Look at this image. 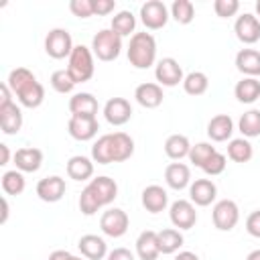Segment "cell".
Returning a JSON list of instances; mask_svg holds the SVG:
<instances>
[{
	"instance_id": "6da1fadb",
	"label": "cell",
	"mask_w": 260,
	"mask_h": 260,
	"mask_svg": "<svg viewBox=\"0 0 260 260\" xmlns=\"http://www.w3.org/2000/svg\"><path fill=\"white\" fill-rule=\"evenodd\" d=\"M118 197V183L106 175L95 177L79 195V211L83 215H93L98 209L110 205Z\"/></svg>"
},
{
	"instance_id": "7a4b0ae2",
	"label": "cell",
	"mask_w": 260,
	"mask_h": 260,
	"mask_svg": "<svg viewBox=\"0 0 260 260\" xmlns=\"http://www.w3.org/2000/svg\"><path fill=\"white\" fill-rule=\"evenodd\" d=\"M128 61L136 69H148L156 61V41L150 32H134L128 45Z\"/></svg>"
},
{
	"instance_id": "3957f363",
	"label": "cell",
	"mask_w": 260,
	"mask_h": 260,
	"mask_svg": "<svg viewBox=\"0 0 260 260\" xmlns=\"http://www.w3.org/2000/svg\"><path fill=\"white\" fill-rule=\"evenodd\" d=\"M67 71L71 73V77L75 79V83L89 81V79L93 77V71H95L91 49L85 47V45H75V47H73V53L69 55Z\"/></svg>"
},
{
	"instance_id": "277c9868",
	"label": "cell",
	"mask_w": 260,
	"mask_h": 260,
	"mask_svg": "<svg viewBox=\"0 0 260 260\" xmlns=\"http://www.w3.org/2000/svg\"><path fill=\"white\" fill-rule=\"evenodd\" d=\"M122 51V37L116 35L112 28H102L100 32L93 35L91 39V53L100 59V61H114L118 59Z\"/></svg>"
},
{
	"instance_id": "5b68a950",
	"label": "cell",
	"mask_w": 260,
	"mask_h": 260,
	"mask_svg": "<svg viewBox=\"0 0 260 260\" xmlns=\"http://www.w3.org/2000/svg\"><path fill=\"white\" fill-rule=\"evenodd\" d=\"M73 39L69 35V30L65 28H51L49 35L45 37V53L51 59H69V55L73 53Z\"/></svg>"
},
{
	"instance_id": "8992f818",
	"label": "cell",
	"mask_w": 260,
	"mask_h": 260,
	"mask_svg": "<svg viewBox=\"0 0 260 260\" xmlns=\"http://www.w3.org/2000/svg\"><path fill=\"white\" fill-rule=\"evenodd\" d=\"M211 219H213V225L219 230V232H230L238 225L240 221V209H238V203L232 201V199H219L213 209H211Z\"/></svg>"
},
{
	"instance_id": "52a82bcc",
	"label": "cell",
	"mask_w": 260,
	"mask_h": 260,
	"mask_svg": "<svg viewBox=\"0 0 260 260\" xmlns=\"http://www.w3.org/2000/svg\"><path fill=\"white\" fill-rule=\"evenodd\" d=\"M128 225H130L128 213L120 207L106 209L100 217V228L108 238H122L128 232Z\"/></svg>"
},
{
	"instance_id": "ba28073f",
	"label": "cell",
	"mask_w": 260,
	"mask_h": 260,
	"mask_svg": "<svg viewBox=\"0 0 260 260\" xmlns=\"http://www.w3.org/2000/svg\"><path fill=\"white\" fill-rule=\"evenodd\" d=\"M169 8L165 6V2H160V0H148V2H144L142 6H140V20H142V24L146 26V28H150V30H158V28H162L165 24H167V20H169Z\"/></svg>"
},
{
	"instance_id": "9c48e42d",
	"label": "cell",
	"mask_w": 260,
	"mask_h": 260,
	"mask_svg": "<svg viewBox=\"0 0 260 260\" xmlns=\"http://www.w3.org/2000/svg\"><path fill=\"white\" fill-rule=\"evenodd\" d=\"M154 77H156V81H158L160 87H162V85H165V87H175V85L183 83V79H185L183 67H181L179 61L173 59V57H165V59H160V61L156 63V67H154Z\"/></svg>"
},
{
	"instance_id": "30bf717a",
	"label": "cell",
	"mask_w": 260,
	"mask_h": 260,
	"mask_svg": "<svg viewBox=\"0 0 260 260\" xmlns=\"http://www.w3.org/2000/svg\"><path fill=\"white\" fill-rule=\"evenodd\" d=\"M169 217H171V223L179 230H191L197 221V211H195V205L187 199H177L175 203H171L169 207Z\"/></svg>"
},
{
	"instance_id": "8fae6325",
	"label": "cell",
	"mask_w": 260,
	"mask_h": 260,
	"mask_svg": "<svg viewBox=\"0 0 260 260\" xmlns=\"http://www.w3.org/2000/svg\"><path fill=\"white\" fill-rule=\"evenodd\" d=\"M234 32H236L238 41L244 43V45L258 43L260 41V20H258V16L252 14V12H244L242 16L236 18Z\"/></svg>"
},
{
	"instance_id": "7c38bea8",
	"label": "cell",
	"mask_w": 260,
	"mask_h": 260,
	"mask_svg": "<svg viewBox=\"0 0 260 260\" xmlns=\"http://www.w3.org/2000/svg\"><path fill=\"white\" fill-rule=\"evenodd\" d=\"M67 191V185H65V179L59 177V175H51V177H45L37 183V195L41 201L45 203H57L63 199Z\"/></svg>"
},
{
	"instance_id": "4fadbf2b",
	"label": "cell",
	"mask_w": 260,
	"mask_h": 260,
	"mask_svg": "<svg viewBox=\"0 0 260 260\" xmlns=\"http://www.w3.org/2000/svg\"><path fill=\"white\" fill-rule=\"evenodd\" d=\"M104 118L112 126H122L132 118V106L126 98H110L104 106Z\"/></svg>"
},
{
	"instance_id": "5bb4252c",
	"label": "cell",
	"mask_w": 260,
	"mask_h": 260,
	"mask_svg": "<svg viewBox=\"0 0 260 260\" xmlns=\"http://www.w3.org/2000/svg\"><path fill=\"white\" fill-rule=\"evenodd\" d=\"M67 130L71 134V138L79 140V142H87L91 140L98 130H100V124H98V118H89V116H71L69 118V124H67Z\"/></svg>"
},
{
	"instance_id": "9a60e30c",
	"label": "cell",
	"mask_w": 260,
	"mask_h": 260,
	"mask_svg": "<svg viewBox=\"0 0 260 260\" xmlns=\"http://www.w3.org/2000/svg\"><path fill=\"white\" fill-rule=\"evenodd\" d=\"M189 197H191V203L193 205H199V207H207L215 201L217 197V187L211 179H195L191 185H189Z\"/></svg>"
},
{
	"instance_id": "2e32d148",
	"label": "cell",
	"mask_w": 260,
	"mask_h": 260,
	"mask_svg": "<svg viewBox=\"0 0 260 260\" xmlns=\"http://www.w3.org/2000/svg\"><path fill=\"white\" fill-rule=\"evenodd\" d=\"M77 248L81 252L83 258L87 260H102L108 256V244L102 236H95V234H85L79 238L77 242Z\"/></svg>"
},
{
	"instance_id": "e0dca14e",
	"label": "cell",
	"mask_w": 260,
	"mask_h": 260,
	"mask_svg": "<svg viewBox=\"0 0 260 260\" xmlns=\"http://www.w3.org/2000/svg\"><path fill=\"white\" fill-rule=\"evenodd\" d=\"M134 98L136 102L146 108V110H152V108H158L162 104V87L158 83H152V81H146V83H140L136 89H134Z\"/></svg>"
},
{
	"instance_id": "ac0fdd59",
	"label": "cell",
	"mask_w": 260,
	"mask_h": 260,
	"mask_svg": "<svg viewBox=\"0 0 260 260\" xmlns=\"http://www.w3.org/2000/svg\"><path fill=\"white\" fill-rule=\"evenodd\" d=\"M14 165L20 173H35L43 165V152L35 146H24L14 152Z\"/></svg>"
},
{
	"instance_id": "d6986e66",
	"label": "cell",
	"mask_w": 260,
	"mask_h": 260,
	"mask_svg": "<svg viewBox=\"0 0 260 260\" xmlns=\"http://www.w3.org/2000/svg\"><path fill=\"white\" fill-rule=\"evenodd\" d=\"M169 205V195L160 185H148L142 191V207L148 213H160Z\"/></svg>"
},
{
	"instance_id": "ffe728a7",
	"label": "cell",
	"mask_w": 260,
	"mask_h": 260,
	"mask_svg": "<svg viewBox=\"0 0 260 260\" xmlns=\"http://www.w3.org/2000/svg\"><path fill=\"white\" fill-rule=\"evenodd\" d=\"M136 254H138L140 260H156L160 256L158 234L152 232V230L140 232V236L136 238Z\"/></svg>"
},
{
	"instance_id": "44dd1931",
	"label": "cell",
	"mask_w": 260,
	"mask_h": 260,
	"mask_svg": "<svg viewBox=\"0 0 260 260\" xmlns=\"http://www.w3.org/2000/svg\"><path fill=\"white\" fill-rule=\"evenodd\" d=\"M236 69L244 73V77H258L260 75V51L240 49L236 53Z\"/></svg>"
},
{
	"instance_id": "7402d4cb",
	"label": "cell",
	"mask_w": 260,
	"mask_h": 260,
	"mask_svg": "<svg viewBox=\"0 0 260 260\" xmlns=\"http://www.w3.org/2000/svg\"><path fill=\"white\" fill-rule=\"evenodd\" d=\"M234 134V120L228 114H217L207 124V136L213 142H225Z\"/></svg>"
},
{
	"instance_id": "603a6c76",
	"label": "cell",
	"mask_w": 260,
	"mask_h": 260,
	"mask_svg": "<svg viewBox=\"0 0 260 260\" xmlns=\"http://www.w3.org/2000/svg\"><path fill=\"white\" fill-rule=\"evenodd\" d=\"M98 100L93 98V93L81 91L75 93L69 100V112L71 116H89V118H98Z\"/></svg>"
},
{
	"instance_id": "cb8c5ba5",
	"label": "cell",
	"mask_w": 260,
	"mask_h": 260,
	"mask_svg": "<svg viewBox=\"0 0 260 260\" xmlns=\"http://www.w3.org/2000/svg\"><path fill=\"white\" fill-rule=\"evenodd\" d=\"M0 128L8 136L20 132V128H22V112L14 102L8 104V106H0Z\"/></svg>"
},
{
	"instance_id": "d4e9b609",
	"label": "cell",
	"mask_w": 260,
	"mask_h": 260,
	"mask_svg": "<svg viewBox=\"0 0 260 260\" xmlns=\"http://www.w3.org/2000/svg\"><path fill=\"white\" fill-rule=\"evenodd\" d=\"M165 181L171 189L181 191L191 185V169L185 162H171L165 169Z\"/></svg>"
},
{
	"instance_id": "484cf974",
	"label": "cell",
	"mask_w": 260,
	"mask_h": 260,
	"mask_svg": "<svg viewBox=\"0 0 260 260\" xmlns=\"http://www.w3.org/2000/svg\"><path fill=\"white\" fill-rule=\"evenodd\" d=\"M65 171H67V177L73 181H87L93 175V160L83 154H75L67 160Z\"/></svg>"
},
{
	"instance_id": "4316f807",
	"label": "cell",
	"mask_w": 260,
	"mask_h": 260,
	"mask_svg": "<svg viewBox=\"0 0 260 260\" xmlns=\"http://www.w3.org/2000/svg\"><path fill=\"white\" fill-rule=\"evenodd\" d=\"M234 95L242 104H254L256 100H260V79L258 77L240 79L234 87Z\"/></svg>"
},
{
	"instance_id": "83f0119b",
	"label": "cell",
	"mask_w": 260,
	"mask_h": 260,
	"mask_svg": "<svg viewBox=\"0 0 260 260\" xmlns=\"http://www.w3.org/2000/svg\"><path fill=\"white\" fill-rule=\"evenodd\" d=\"M112 154L114 162H124L134 154V140L126 132H112Z\"/></svg>"
},
{
	"instance_id": "f1b7e54d",
	"label": "cell",
	"mask_w": 260,
	"mask_h": 260,
	"mask_svg": "<svg viewBox=\"0 0 260 260\" xmlns=\"http://www.w3.org/2000/svg\"><path fill=\"white\" fill-rule=\"evenodd\" d=\"M191 142L185 134H171L167 140H165V152L169 158L173 160H181L185 156H189V150H191Z\"/></svg>"
},
{
	"instance_id": "f546056e",
	"label": "cell",
	"mask_w": 260,
	"mask_h": 260,
	"mask_svg": "<svg viewBox=\"0 0 260 260\" xmlns=\"http://www.w3.org/2000/svg\"><path fill=\"white\" fill-rule=\"evenodd\" d=\"M158 234V248H160V254H175L181 246H183V234L175 228H165Z\"/></svg>"
},
{
	"instance_id": "4dcf8cb0",
	"label": "cell",
	"mask_w": 260,
	"mask_h": 260,
	"mask_svg": "<svg viewBox=\"0 0 260 260\" xmlns=\"http://www.w3.org/2000/svg\"><path fill=\"white\" fill-rule=\"evenodd\" d=\"M32 81H37V77H35V73L30 71V69H26V67H16V69H12L10 73H8V79H6V85L10 87V91L14 93V95H18L26 85H30Z\"/></svg>"
},
{
	"instance_id": "1f68e13d",
	"label": "cell",
	"mask_w": 260,
	"mask_h": 260,
	"mask_svg": "<svg viewBox=\"0 0 260 260\" xmlns=\"http://www.w3.org/2000/svg\"><path fill=\"white\" fill-rule=\"evenodd\" d=\"M254 156V148L248 138H232L228 142V158L234 162H248Z\"/></svg>"
},
{
	"instance_id": "d6a6232c",
	"label": "cell",
	"mask_w": 260,
	"mask_h": 260,
	"mask_svg": "<svg viewBox=\"0 0 260 260\" xmlns=\"http://www.w3.org/2000/svg\"><path fill=\"white\" fill-rule=\"evenodd\" d=\"M238 130L244 134V138L260 136V110L252 108V110L244 112L238 120Z\"/></svg>"
},
{
	"instance_id": "836d02e7",
	"label": "cell",
	"mask_w": 260,
	"mask_h": 260,
	"mask_svg": "<svg viewBox=\"0 0 260 260\" xmlns=\"http://www.w3.org/2000/svg\"><path fill=\"white\" fill-rule=\"evenodd\" d=\"M91 160L98 165H110L114 162V154H112V134H104L100 136L93 146H91Z\"/></svg>"
},
{
	"instance_id": "e575fe53",
	"label": "cell",
	"mask_w": 260,
	"mask_h": 260,
	"mask_svg": "<svg viewBox=\"0 0 260 260\" xmlns=\"http://www.w3.org/2000/svg\"><path fill=\"white\" fill-rule=\"evenodd\" d=\"M110 28L120 37H130L134 35V28H136V16L130 10H120L118 14L112 16Z\"/></svg>"
},
{
	"instance_id": "d590c367",
	"label": "cell",
	"mask_w": 260,
	"mask_h": 260,
	"mask_svg": "<svg viewBox=\"0 0 260 260\" xmlns=\"http://www.w3.org/2000/svg\"><path fill=\"white\" fill-rule=\"evenodd\" d=\"M18 102H20V106H24V108H39L43 102H45V87L39 83V81H32L30 85H26L18 95Z\"/></svg>"
},
{
	"instance_id": "8d00e7d4",
	"label": "cell",
	"mask_w": 260,
	"mask_h": 260,
	"mask_svg": "<svg viewBox=\"0 0 260 260\" xmlns=\"http://www.w3.org/2000/svg\"><path fill=\"white\" fill-rule=\"evenodd\" d=\"M209 87V79L203 71H191L183 79V89L189 95H203Z\"/></svg>"
},
{
	"instance_id": "74e56055",
	"label": "cell",
	"mask_w": 260,
	"mask_h": 260,
	"mask_svg": "<svg viewBox=\"0 0 260 260\" xmlns=\"http://www.w3.org/2000/svg\"><path fill=\"white\" fill-rule=\"evenodd\" d=\"M2 191L6 193V195H20L22 191H24V187H26V181H24V175L18 171V169H14V171H6L4 175H2Z\"/></svg>"
},
{
	"instance_id": "f35d334b",
	"label": "cell",
	"mask_w": 260,
	"mask_h": 260,
	"mask_svg": "<svg viewBox=\"0 0 260 260\" xmlns=\"http://www.w3.org/2000/svg\"><path fill=\"white\" fill-rule=\"evenodd\" d=\"M171 16L179 24H189L195 18V6L191 0H175L171 4Z\"/></svg>"
},
{
	"instance_id": "ab89813d",
	"label": "cell",
	"mask_w": 260,
	"mask_h": 260,
	"mask_svg": "<svg viewBox=\"0 0 260 260\" xmlns=\"http://www.w3.org/2000/svg\"><path fill=\"white\" fill-rule=\"evenodd\" d=\"M75 79L71 77V73L67 69H57L53 71L51 75V87L57 91V93H71L73 87H75Z\"/></svg>"
},
{
	"instance_id": "60d3db41",
	"label": "cell",
	"mask_w": 260,
	"mask_h": 260,
	"mask_svg": "<svg viewBox=\"0 0 260 260\" xmlns=\"http://www.w3.org/2000/svg\"><path fill=\"white\" fill-rule=\"evenodd\" d=\"M213 152H217V150H215V146H211L209 142H197V144H193L191 150H189V160H191L195 167L201 169Z\"/></svg>"
},
{
	"instance_id": "b9f144b4",
	"label": "cell",
	"mask_w": 260,
	"mask_h": 260,
	"mask_svg": "<svg viewBox=\"0 0 260 260\" xmlns=\"http://www.w3.org/2000/svg\"><path fill=\"white\" fill-rule=\"evenodd\" d=\"M225 165H228L225 154H221V152H213V154L207 158V162H205L201 169H203V173H205V175L215 177V175H221V173L225 171Z\"/></svg>"
},
{
	"instance_id": "7bdbcfd3",
	"label": "cell",
	"mask_w": 260,
	"mask_h": 260,
	"mask_svg": "<svg viewBox=\"0 0 260 260\" xmlns=\"http://www.w3.org/2000/svg\"><path fill=\"white\" fill-rule=\"evenodd\" d=\"M213 10L219 18H230L240 10V2L238 0H215Z\"/></svg>"
},
{
	"instance_id": "ee69618b",
	"label": "cell",
	"mask_w": 260,
	"mask_h": 260,
	"mask_svg": "<svg viewBox=\"0 0 260 260\" xmlns=\"http://www.w3.org/2000/svg\"><path fill=\"white\" fill-rule=\"evenodd\" d=\"M69 10L77 18H89V16H93V0H71Z\"/></svg>"
},
{
	"instance_id": "f6af8a7d",
	"label": "cell",
	"mask_w": 260,
	"mask_h": 260,
	"mask_svg": "<svg viewBox=\"0 0 260 260\" xmlns=\"http://www.w3.org/2000/svg\"><path fill=\"white\" fill-rule=\"evenodd\" d=\"M246 232H248L252 238H260V209L252 211V213L246 217Z\"/></svg>"
},
{
	"instance_id": "bcb514c9",
	"label": "cell",
	"mask_w": 260,
	"mask_h": 260,
	"mask_svg": "<svg viewBox=\"0 0 260 260\" xmlns=\"http://www.w3.org/2000/svg\"><path fill=\"white\" fill-rule=\"evenodd\" d=\"M116 2L114 0H93V14L98 16H106L110 12H114Z\"/></svg>"
},
{
	"instance_id": "7dc6e473",
	"label": "cell",
	"mask_w": 260,
	"mask_h": 260,
	"mask_svg": "<svg viewBox=\"0 0 260 260\" xmlns=\"http://www.w3.org/2000/svg\"><path fill=\"white\" fill-rule=\"evenodd\" d=\"M106 258L108 260H134V254L128 248H114L112 252H108Z\"/></svg>"
},
{
	"instance_id": "c3c4849f",
	"label": "cell",
	"mask_w": 260,
	"mask_h": 260,
	"mask_svg": "<svg viewBox=\"0 0 260 260\" xmlns=\"http://www.w3.org/2000/svg\"><path fill=\"white\" fill-rule=\"evenodd\" d=\"M49 260H83V258L75 256V254H71L67 250H55V252L49 254Z\"/></svg>"
},
{
	"instance_id": "681fc988",
	"label": "cell",
	"mask_w": 260,
	"mask_h": 260,
	"mask_svg": "<svg viewBox=\"0 0 260 260\" xmlns=\"http://www.w3.org/2000/svg\"><path fill=\"white\" fill-rule=\"evenodd\" d=\"M8 160H10L8 144H0V165H8Z\"/></svg>"
},
{
	"instance_id": "f907efd6",
	"label": "cell",
	"mask_w": 260,
	"mask_h": 260,
	"mask_svg": "<svg viewBox=\"0 0 260 260\" xmlns=\"http://www.w3.org/2000/svg\"><path fill=\"white\" fill-rule=\"evenodd\" d=\"M175 260H199V256L197 254H193V252H179L177 256H175Z\"/></svg>"
},
{
	"instance_id": "816d5d0a",
	"label": "cell",
	"mask_w": 260,
	"mask_h": 260,
	"mask_svg": "<svg viewBox=\"0 0 260 260\" xmlns=\"http://www.w3.org/2000/svg\"><path fill=\"white\" fill-rule=\"evenodd\" d=\"M8 201H6V197H2V217H0V221L2 223H6V219H8Z\"/></svg>"
},
{
	"instance_id": "f5cc1de1",
	"label": "cell",
	"mask_w": 260,
	"mask_h": 260,
	"mask_svg": "<svg viewBox=\"0 0 260 260\" xmlns=\"http://www.w3.org/2000/svg\"><path fill=\"white\" fill-rule=\"evenodd\" d=\"M246 260H260V250H252V252L246 256Z\"/></svg>"
},
{
	"instance_id": "db71d44e",
	"label": "cell",
	"mask_w": 260,
	"mask_h": 260,
	"mask_svg": "<svg viewBox=\"0 0 260 260\" xmlns=\"http://www.w3.org/2000/svg\"><path fill=\"white\" fill-rule=\"evenodd\" d=\"M256 16H258V20H260V0H256Z\"/></svg>"
}]
</instances>
